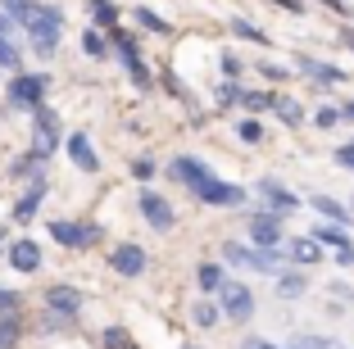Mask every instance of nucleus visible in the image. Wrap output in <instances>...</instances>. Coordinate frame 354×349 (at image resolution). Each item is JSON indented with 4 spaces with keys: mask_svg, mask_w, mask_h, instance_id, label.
<instances>
[{
    "mask_svg": "<svg viewBox=\"0 0 354 349\" xmlns=\"http://www.w3.org/2000/svg\"><path fill=\"white\" fill-rule=\"evenodd\" d=\"M64 150H68V159H73V168L77 173H100V154H95V145H91V136L86 132H73L68 141H64Z\"/></svg>",
    "mask_w": 354,
    "mask_h": 349,
    "instance_id": "13",
    "label": "nucleus"
},
{
    "mask_svg": "<svg viewBox=\"0 0 354 349\" xmlns=\"http://www.w3.org/2000/svg\"><path fill=\"white\" fill-rule=\"evenodd\" d=\"M196 281H200V290H209V295H218V290L227 286V277H223L218 263H200L196 267Z\"/></svg>",
    "mask_w": 354,
    "mask_h": 349,
    "instance_id": "25",
    "label": "nucleus"
},
{
    "mask_svg": "<svg viewBox=\"0 0 354 349\" xmlns=\"http://www.w3.org/2000/svg\"><path fill=\"white\" fill-rule=\"evenodd\" d=\"M286 258H291V263H300V267H309V263H318V258H323V245H318L313 236H295L291 245H286Z\"/></svg>",
    "mask_w": 354,
    "mask_h": 349,
    "instance_id": "21",
    "label": "nucleus"
},
{
    "mask_svg": "<svg viewBox=\"0 0 354 349\" xmlns=\"http://www.w3.org/2000/svg\"><path fill=\"white\" fill-rule=\"evenodd\" d=\"M295 345H300V349H336V340L332 336H300Z\"/></svg>",
    "mask_w": 354,
    "mask_h": 349,
    "instance_id": "41",
    "label": "nucleus"
},
{
    "mask_svg": "<svg viewBox=\"0 0 354 349\" xmlns=\"http://www.w3.org/2000/svg\"><path fill=\"white\" fill-rule=\"evenodd\" d=\"M82 313H86V295L77 286H50L46 290V331H68V327H77L82 322Z\"/></svg>",
    "mask_w": 354,
    "mask_h": 349,
    "instance_id": "1",
    "label": "nucleus"
},
{
    "mask_svg": "<svg viewBox=\"0 0 354 349\" xmlns=\"http://www.w3.org/2000/svg\"><path fill=\"white\" fill-rule=\"evenodd\" d=\"M5 236H10V227H5V223H0V245H5Z\"/></svg>",
    "mask_w": 354,
    "mask_h": 349,
    "instance_id": "50",
    "label": "nucleus"
},
{
    "mask_svg": "<svg viewBox=\"0 0 354 349\" xmlns=\"http://www.w3.org/2000/svg\"><path fill=\"white\" fill-rule=\"evenodd\" d=\"M191 196L200 200V205H209V209H241L245 205V186H236V182H205L200 191H191Z\"/></svg>",
    "mask_w": 354,
    "mask_h": 349,
    "instance_id": "7",
    "label": "nucleus"
},
{
    "mask_svg": "<svg viewBox=\"0 0 354 349\" xmlns=\"http://www.w3.org/2000/svg\"><path fill=\"white\" fill-rule=\"evenodd\" d=\"M327 10H336V14H345V0H323Z\"/></svg>",
    "mask_w": 354,
    "mask_h": 349,
    "instance_id": "48",
    "label": "nucleus"
},
{
    "mask_svg": "<svg viewBox=\"0 0 354 349\" xmlns=\"http://www.w3.org/2000/svg\"><path fill=\"white\" fill-rule=\"evenodd\" d=\"M0 10L10 14L19 28H28V32H32L37 23H41V10H46V5H37V0H0Z\"/></svg>",
    "mask_w": 354,
    "mask_h": 349,
    "instance_id": "19",
    "label": "nucleus"
},
{
    "mask_svg": "<svg viewBox=\"0 0 354 349\" xmlns=\"http://www.w3.org/2000/svg\"><path fill=\"white\" fill-rule=\"evenodd\" d=\"M28 37H32V55L50 59V55L59 50V37H64V10H59V5H46V10H41V23H37Z\"/></svg>",
    "mask_w": 354,
    "mask_h": 349,
    "instance_id": "4",
    "label": "nucleus"
},
{
    "mask_svg": "<svg viewBox=\"0 0 354 349\" xmlns=\"http://www.w3.org/2000/svg\"><path fill=\"white\" fill-rule=\"evenodd\" d=\"M218 308H223L227 322H250L259 304H254V290L245 286V281H227V286L218 290Z\"/></svg>",
    "mask_w": 354,
    "mask_h": 349,
    "instance_id": "5",
    "label": "nucleus"
},
{
    "mask_svg": "<svg viewBox=\"0 0 354 349\" xmlns=\"http://www.w3.org/2000/svg\"><path fill=\"white\" fill-rule=\"evenodd\" d=\"M46 91H50V77H46V73H14L5 100H10V109H32L37 113L46 104Z\"/></svg>",
    "mask_w": 354,
    "mask_h": 349,
    "instance_id": "3",
    "label": "nucleus"
},
{
    "mask_svg": "<svg viewBox=\"0 0 354 349\" xmlns=\"http://www.w3.org/2000/svg\"><path fill=\"white\" fill-rule=\"evenodd\" d=\"M313 209L327 218V223H341V227H350V209L341 205V200H332V196H313Z\"/></svg>",
    "mask_w": 354,
    "mask_h": 349,
    "instance_id": "24",
    "label": "nucleus"
},
{
    "mask_svg": "<svg viewBox=\"0 0 354 349\" xmlns=\"http://www.w3.org/2000/svg\"><path fill=\"white\" fill-rule=\"evenodd\" d=\"M19 304H23L19 290H0V318H14V313H19Z\"/></svg>",
    "mask_w": 354,
    "mask_h": 349,
    "instance_id": "38",
    "label": "nucleus"
},
{
    "mask_svg": "<svg viewBox=\"0 0 354 349\" xmlns=\"http://www.w3.org/2000/svg\"><path fill=\"white\" fill-rule=\"evenodd\" d=\"M91 19H95V28L118 32V10L109 5V0H91Z\"/></svg>",
    "mask_w": 354,
    "mask_h": 349,
    "instance_id": "28",
    "label": "nucleus"
},
{
    "mask_svg": "<svg viewBox=\"0 0 354 349\" xmlns=\"http://www.w3.org/2000/svg\"><path fill=\"white\" fill-rule=\"evenodd\" d=\"M46 232H50L64 249H91L95 236H100V227H95V223H68V218H55Z\"/></svg>",
    "mask_w": 354,
    "mask_h": 349,
    "instance_id": "6",
    "label": "nucleus"
},
{
    "mask_svg": "<svg viewBox=\"0 0 354 349\" xmlns=\"http://www.w3.org/2000/svg\"><path fill=\"white\" fill-rule=\"evenodd\" d=\"M295 68H300L304 77H313V82H327V86L345 82V73L336 68V64H323V59H313V55H300V59H295Z\"/></svg>",
    "mask_w": 354,
    "mask_h": 349,
    "instance_id": "18",
    "label": "nucleus"
},
{
    "mask_svg": "<svg viewBox=\"0 0 354 349\" xmlns=\"http://www.w3.org/2000/svg\"><path fill=\"white\" fill-rule=\"evenodd\" d=\"M336 164H341V168H350V173H354V141H345L341 150H336Z\"/></svg>",
    "mask_w": 354,
    "mask_h": 349,
    "instance_id": "42",
    "label": "nucleus"
},
{
    "mask_svg": "<svg viewBox=\"0 0 354 349\" xmlns=\"http://www.w3.org/2000/svg\"><path fill=\"white\" fill-rule=\"evenodd\" d=\"M37 267H41V245L32 236L10 240V272H37Z\"/></svg>",
    "mask_w": 354,
    "mask_h": 349,
    "instance_id": "17",
    "label": "nucleus"
},
{
    "mask_svg": "<svg viewBox=\"0 0 354 349\" xmlns=\"http://www.w3.org/2000/svg\"><path fill=\"white\" fill-rule=\"evenodd\" d=\"M41 173H46V159H41L37 150H28V154L19 159V164L10 168V177H14V182H37Z\"/></svg>",
    "mask_w": 354,
    "mask_h": 349,
    "instance_id": "22",
    "label": "nucleus"
},
{
    "mask_svg": "<svg viewBox=\"0 0 354 349\" xmlns=\"http://www.w3.org/2000/svg\"><path fill=\"white\" fill-rule=\"evenodd\" d=\"M109 263H114V272H118V277H141L150 258H146V249H141V245L123 240V245H118L114 254H109Z\"/></svg>",
    "mask_w": 354,
    "mask_h": 349,
    "instance_id": "15",
    "label": "nucleus"
},
{
    "mask_svg": "<svg viewBox=\"0 0 354 349\" xmlns=\"http://www.w3.org/2000/svg\"><path fill=\"white\" fill-rule=\"evenodd\" d=\"M232 32H236V37H245V41H259V46H268V37H263V32L254 28V23H245V19H232Z\"/></svg>",
    "mask_w": 354,
    "mask_h": 349,
    "instance_id": "36",
    "label": "nucleus"
},
{
    "mask_svg": "<svg viewBox=\"0 0 354 349\" xmlns=\"http://www.w3.org/2000/svg\"><path fill=\"white\" fill-rule=\"evenodd\" d=\"M341 118H345V113H341V109H332V104H323V109L313 113V123H318V127H336Z\"/></svg>",
    "mask_w": 354,
    "mask_h": 349,
    "instance_id": "40",
    "label": "nucleus"
},
{
    "mask_svg": "<svg viewBox=\"0 0 354 349\" xmlns=\"http://www.w3.org/2000/svg\"><path fill=\"white\" fill-rule=\"evenodd\" d=\"M241 100H245V91H241L236 82H223L218 86V104H223V109H227V104H241Z\"/></svg>",
    "mask_w": 354,
    "mask_h": 349,
    "instance_id": "39",
    "label": "nucleus"
},
{
    "mask_svg": "<svg viewBox=\"0 0 354 349\" xmlns=\"http://www.w3.org/2000/svg\"><path fill=\"white\" fill-rule=\"evenodd\" d=\"M136 209H141V218H146L150 227H155V232H173L177 227V214H173V205H168L164 196H159V191H141V196H136Z\"/></svg>",
    "mask_w": 354,
    "mask_h": 349,
    "instance_id": "8",
    "label": "nucleus"
},
{
    "mask_svg": "<svg viewBox=\"0 0 354 349\" xmlns=\"http://www.w3.org/2000/svg\"><path fill=\"white\" fill-rule=\"evenodd\" d=\"M136 23H141L146 32H168V19H164V14H155V10H136Z\"/></svg>",
    "mask_w": 354,
    "mask_h": 349,
    "instance_id": "35",
    "label": "nucleus"
},
{
    "mask_svg": "<svg viewBox=\"0 0 354 349\" xmlns=\"http://www.w3.org/2000/svg\"><path fill=\"white\" fill-rule=\"evenodd\" d=\"M245 109L250 113H259V109H272V104H277V91H245Z\"/></svg>",
    "mask_w": 354,
    "mask_h": 349,
    "instance_id": "32",
    "label": "nucleus"
},
{
    "mask_svg": "<svg viewBox=\"0 0 354 349\" xmlns=\"http://www.w3.org/2000/svg\"><path fill=\"white\" fill-rule=\"evenodd\" d=\"M241 349H281V345H272V340H263V336H245Z\"/></svg>",
    "mask_w": 354,
    "mask_h": 349,
    "instance_id": "43",
    "label": "nucleus"
},
{
    "mask_svg": "<svg viewBox=\"0 0 354 349\" xmlns=\"http://www.w3.org/2000/svg\"><path fill=\"white\" fill-rule=\"evenodd\" d=\"M272 109H277V118H281L286 127H300V123H304L300 100H291V95H277V104H272Z\"/></svg>",
    "mask_w": 354,
    "mask_h": 349,
    "instance_id": "27",
    "label": "nucleus"
},
{
    "mask_svg": "<svg viewBox=\"0 0 354 349\" xmlns=\"http://www.w3.org/2000/svg\"><path fill=\"white\" fill-rule=\"evenodd\" d=\"M23 340V322L19 318H0V349H19Z\"/></svg>",
    "mask_w": 354,
    "mask_h": 349,
    "instance_id": "29",
    "label": "nucleus"
},
{
    "mask_svg": "<svg viewBox=\"0 0 354 349\" xmlns=\"http://www.w3.org/2000/svg\"><path fill=\"white\" fill-rule=\"evenodd\" d=\"M336 263H341V267H354V245L350 249H336Z\"/></svg>",
    "mask_w": 354,
    "mask_h": 349,
    "instance_id": "46",
    "label": "nucleus"
},
{
    "mask_svg": "<svg viewBox=\"0 0 354 349\" xmlns=\"http://www.w3.org/2000/svg\"><path fill=\"white\" fill-rule=\"evenodd\" d=\"M236 136H241L245 145H259V141H263V123H259V118H245V123L236 127Z\"/></svg>",
    "mask_w": 354,
    "mask_h": 349,
    "instance_id": "34",
    "label": "nucleus"
},
{
    "mask_svg": "<svg viewBox=\"0 0 354 349\" xmlns=\"http://www.w3.org/2000/svg\"><path fill=\"white\" fill-rule=\"evenodd\" d=\"M114 50H118V59H123V68L132 73V82L141 86V91H150V68L141 64V50H136V41L127 32H114Z\"/></svg>",
    "mask_w": 354,
    "mask_h": 349,
    "instance_id": "12",
    "label": "nucleus"
},
{
    "mask_svg": "<svg viewBox=\"0 0 354 349\" xmlns=\"http://www.w3.org/2000/svg\"><path fill=\"white\" fill-rule=\"evenodd\" d=\"M250 245L254 249H281V218L277 214L259 209V214L250 218Z\"/></svg>",
    "mask_w": 354,
    "mask_h": 349,
    "instance_id": "11",
    "label": "nucleus"
},
{
    "mask_svg": "<svg viewBox=\"0 0 354 349\" xmlns=\"http://www.w3.org/2000/svg\"><path fill=\"white\" fill-rule=\"evenodd\" d=\"M341 113H345V118H354V100H350V104H341Z\"/></svg>",
    "mask_w": 354,
    "mask_h": 349,
    "instance_id": "49",
    "label": "nucleus"
},
{
    "mask_svg": "<svg viewBox=\"0 0 354 349\" xmlns=\"http://www.w3.org/2000/svg\"><path fill=\"white\" fill-rule=\"evenodd\" d=\"M191 322H196V327H218L223 322V308L214 304V299H196V304H191Z\"/></svg>",
    "mask_w": 354,
    "mask_h": 349,
    "instance_id": "23",
    "label": "nucleus"
},
{
    "mask_svg": "<svg viewBox=\"0 0 354 349\" xmlns=\"http://www.w3.org/2000/svg\"><path fill=\"white\" fill-rule=\"evenodd\" d=\"M281 349H300V345H281Z\"/></svg>",
    "mask_w": 354,
    "mask_h": 349,
    "instance_id": "51",
    "label": "nucleus"
},
{
    "mask_svg": "<svg viewBox=\"0 0 354 349\" xmlns=\"http://www.w3.org/2000/svg\"><path fill=\"white\" fill-rule=\"evenodd\" d=\"M46 191H50V182H46V173L37 177V182H28V191L19 196V205H14V223H32V218L41 214V200Z\"/></svg>",
    "mask_w": 354,
    "mask_h": 349,
    "instance_id": "16",
    "label": "nucleus"
},
{
    "mask_svg": "<svg viewBox=\"0 0 354 349\" xmlns=\"http://www.w3.org/2000/svg\"><path fill=\"white\" fill-rule=\"evenodd\" d=\"M281 10H291V14H300V0H277Z\"/></svg>",
    "mask_w": 354,
    "mask_h": 349,
    "instance_id": "47",
    "label": "nucleus"
},
{
    "mask_svg": "<svg viewBox=\"0 0 354 349\" xmlns=\"http://www.w3.org/2000/svg\"><path fill=\"white\" fill-rule=\"evenodd\" d=\"M168 173L177 177V182L187 186V191H200L205 182H214V173H209L205 159H196V154H177L173 164H168Z\"/></svg>",
    "mask_w": 354,
    "mask_h": 349,
    "instance_id": "10",
    "label": "nucleus"
},
{
    "mask_svg": "<svg viewBox=\"0 0 354 349\" xmlns=\"http://www.w3.org/2000/svg\"><path fill=\"white\" fill-rule=\"evenodd\" d=\"M19 64H23V50L14 46V37H0V68L19 73Z\"/></svg>",
    "mask_w": 354,
    "mask_h": 349,
    "instance_id": "30",
    "label": "nucleus"
},
{
    "mask_svg": "<svg viewBox=\"0 0 354 349\" xmlns=\"http://www.w3.org/2000/svg\"><path fill=\"white\" fill-rule=\"evenodd\" d=\"M309 236L313 240H318V245H332V249H350L354 245V236H350V227H341V223H318V227H313V232H309Z\"/></svg>",
    "mask_w": 354,
    "mask_h": 349,
    "instance_id": "20",
    "label": "nucleus"
},
{
    "mask_svg": "<svg viewBox=\"0 0 354 349\" xmlns=\"http://www.w3.org/2000/svg\"><path fill=\"white\" fill-rule=\"evenodd\" d=\"M55 145H59V118H55V109H37V136H32V150L41 154V159H50Z\"/></svg>",
    "mask_w": 354,
    "mask_h": 349,
    "instance_id": "14",
    "label": "nucleus"
},
{
    "mask_svg": "<svg viewBox=\"0 0 354 349\" xmlns=\"http://www.w3.org/2000/svg\"><path fill=\"white\" fill-rule=\"evenodd\" d=\"M304 290H309V277H304V272H281L277 277V295L281 299H300Z\"/></svg>",
    "mask_w": 354,
    "mask_h": 349,
    "instance_id": "26",
    "label": "nucleus"
},
{
    "mask_svg": "<svg viewBox=\"0 0 354 349\" xmlns=\"http://www.w3.org/2000/svg\"><path fill=\"white\" fill-rule=\"evenodd\" d=\"M259 196H263V209H268V214H277V218H291L295 209H300V196H295V191H286L277 177H263V182H259Z\"/></svg>",
    "mask_w": 354,
    "mask_h": 349,
    "instance_id": "9",
    "label": "nucleus"
},
{
    "mask_svg": "<svg viewBox=\"0 0 354 349\" xmlns=\"http://www.w3.org/2000/svg\"><path fill=\"white\" fill-rule=\"evenodd\" d=\"M14 28H19V23H14V19H10V14L0 10V37H14Z\"/></svg>",
    "mask_w": 354,
    "mask_h": 349,
    "instance_id": "45",
    "label": "nucleus"
},
{
    "mask_svg": "<svg viewBox=\"0 0 354 349\" xmlns=\"http://www.w3.org/2000/svg\"><path fill=\"white\" fill-rule=\"evenodd\" d=\"M155 159H150V154H141V159H132V177L136 182H150V177H155Z\"/></svg>",
    "mask_w": 354,
    "mask_h": 349,
    "instance_id": "37",
    "label": "nucleus"
},
{
    "mask_svg": "<svg viewBox=\"0 0 354 349\" xmlns=\"http://www.w3.org/2000/svg\"><path fill=\"white\" fill-rule=\"evenodd\" d=\"M223 73H227V77H236V73H241V59H236V55H223Z\"/></svg>",
    "mask_w": 354,
    "mask_h": 349,
    "instance_id": "44",
    "label": "nucleus"
},
{
    "mask_svg": "<svg viewBox=\"0 0 354 349\" xmlns=\"http://www.w3.org/2000/svg\"><path fill=\"white\" fill-rule=\"evenodd\" d=\"M223 258L227 267H241V272H263V277H281V249H254L241 245V240H223Z\"/></svg>",
    "mask_w": 354,
    "mask_h": 349,
    "instance_id": "2",
    "label": "nucleus"
},
{
    "mask_svg": "<svg viewBox=\"0 0 354 349\" xmlns=\"http://www.w3.org/2000/svg\"><path fill=\"white\" fill-rule=\"evenodd\" d=\"M82 50H86V59H104V37H100V28H91V32H82Z\"/></svg>",
    "mask_w": 354,
    "mask_h": 349,
    "instance_id": "31",
    "label": "nucleus"
},
{
    "mask_svg": "<svg viewBox=\"0 0 354 349\" xmlns=\"http://www.w3.org/2000/svg\"><path fill=\"white\" fill-rule=\"evenodd\" d=\"M100 340H104V349H136V345H132V336H127L123 327H104V336H100Z\"/></svg>",
    "mask_w": 354,
    "mask_h": 349,
    "instance_id": "33",
    "label": "nucleus"
}]
</instances>
